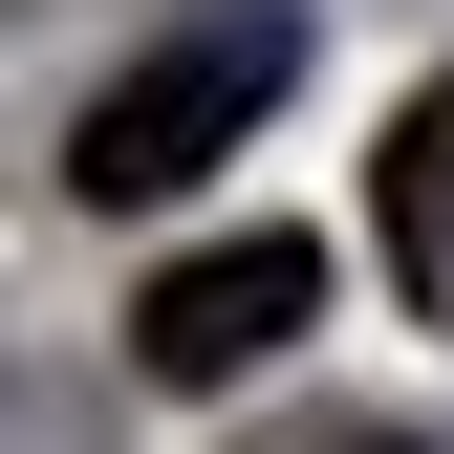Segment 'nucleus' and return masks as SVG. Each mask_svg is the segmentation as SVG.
<instances>
[{"instance_id": "7ed1b4c3", "label": "nucleus", "mask_w": 454, "mask_h": 454, "mask_svg": "<svg viewBox=\"0 0 454 454\" xmlns=\"http://www.w3.org/2000/svg\"><path fill=\"white\" fill-rule=\"evenodd\" d=\"M368 239H389V281L454 325V66L389 108V152H368Z\"/></svg>"}, {"instance_id": "f03ea898", "label": "nucleus", "mask_w": 454, "mask_h": 454, "mask_svg": "<svg viewBox=\"0 0 454 454\" xmlns=\"http://www.w3.org/2000/svg\"><path fill=\"white\" fill-rule=\"evenodd\" d=\"M325 325V239H195V260H152V303H130V368L152 389H239V368H281Z\"/></svg>"}, {"instance_id": "f257e3e1", "label": "nucleus", "mask_w": 454, "mask_h": 454, "mask_svg": "<svg viewBox=\"0 0 454 454\" xmlns=\"http://www.w3.org/2000/svg\"><path fill=\"white\" fill-rule=\"evenodd\" d=\"M281 87H303V22H281V0H195L152 66H108V87H87V130H66V195H87V216H152V195H195L216 152L281 108Z\"/></svg>"}]
</instances>
